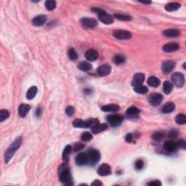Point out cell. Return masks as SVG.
Wrapping results in <instances>:
<instances>
[{
  "label": "cell",
  "instance_id": "6da1fadb",
  "mask_svg": "<svg viewBox=\"0 0 186 186\" xmlns=\"http://www.w3.org/2000/svg\"><path fill=\"white\" fill-rule=\"evenodd\" d=\"M58 172H59V179L61 183L67 185H73L71 175L70 171H69L66 162L63 163V164L60 167Z\"/></svg>",
  "mask_w": 186,
  "mask_h": 186
},
{
  "label": "cell",
  "instance_id": "7a4b0ae2",
  "mask_svg": "<svg viewBox=\"0 0 186 186\" xmlns=\"http://www.w3.org/2000/svg\"><path fill=\"white\" fill-rule=\"evenodd\" d=\"M22 141H23V138L22 137H18L15 140H14L13 143L10 145V146L8 148L6 153L5 154V164H7L9 161H10L11 158H12V156H14V154H15L16 151L21 146Z\"/></svg>",
  "mask_w": 186,
  "mask_h": 186
},
{
  "label": "cell",
  "instance_id": "3957f363",
  "mask_svg": "<svg viewBox=\"0 0 186 186\" xmlns=\"http://www.w3.org/2000/svg\"><path fill=\"white\" fill-rule=\"evenodd\" d=\"M89 156V164L91 166L95 165L100 159V154L98 150L95 149H90L87 151Z\"/></svg>",
  "mask_w": 186,
  "mask_h": 186
},
{
  "label": "cell",
  "instance_id": "277c9868",
  "mask_svg": "<svg viewBox=\"0 0 186 186\" xmlns=\"http://www.w3.org/2000/svg\"><path fill=\"white\" fill-rule=\"evenodd\" d=\"M171 80H172L174 86L178 87V88L183 87L184 84H185V77H184L183 74L180 72H176L173 74L171 76Z\"/></svg>",
  "mask_w": 186,
  "mask_h": 186
},
{
  "label": "cell",
  "instance_id": "5b68a950",
  "mask_svg": "<svg viewBox=\"0 0 186 186\" xmlns=\"http://www.w3.org/2000/svg\"><path fill=\"white\" fill-rule=\"evenodd\" d=\"M108 122L109 123L111 127H118L121 125L122 121L124 120V117L121 115H117V114H114L108 116V117L107 118Z\"/></svg>",
  "mask_w": 186,
  "mask_h": 186
},
{
  "label": "cell",
  "instance_id": "8992f818",
  "mask_svg": "<svg viewBox=\"0 0 186 186\" xmlns=\"http://www.w3.org/2000/svg\"><path fill=\"white\" fill-rule=\"evenodd\" d=\"M163 99L164 97L161 94L155 92L151 94V95L148 97V102L151 105L156 107L158 106V105L161 103V102L163 101Z\"/></svg>",
  "mask_w": 186,
  "mask_h": 186
},
{
  "label": "cell",
  "instance_id": "52a82bcc",
  "mask_svg": "<svg viewBox=\"0 0 186 186\" xmlns=\"http://www.w3.org/2000/svg\"><path fill=\"white\" fill-rule=\"evenodd\" d=\"M113 35L115 38L120 40L129 39L132 37V34L126 30H116L113 33Z\"/></svg>",
  "mask_w": 186,
  "mask_h": 186
},
{
  "label": "cell",
  "instance_id": "ba28073f",
  "mask_svg": "<svg viewBox=\"0 0 186 186\" xmlns=\"http://www.w3.org/2000/svg\"><path fill=\"white\" fill-rule=\"evenodd\" d=\"M76 164L78 166H84L89 164V156L87 153H80L76 157Z\"/></svg>",
  "mask_w": 186,
  "mask_h": 186
},
{
  "label": "cell",
  "instance_id": "9c48e42d",
  "mask_svg": "<svg viewBox=\"0 0 186 186\" xmlns=\"http://www.w3.org/2000/svg\"><path fill=\"white\" fill-rule=\"evenodd\" d=\"M81 23L86 28H93L98 25V22L95 19L90 18H83L81 20Z\"/></svg>",
  "mask_w": 186,
  "mask_h": 186
},
{
  "label": "cell",
  "instance_id": "30bf717a",
  "mask_svg": "<svg viewBox=\"0 0 186 186\" xmlns=\"http://www.w3.org/2000/svg\"><path fill=\"white\" fill-rule=\"evenodd\" d=\"M98 18L102 23L104 24L109 25L112 24L114 23V18L111 15L108 14L106 12H104L103 13H100L98 15Z\"/></svg>",
  "mask_w": 186,
  "mask_h": 186
},
{
  "label": "cell",
  "instance_id": "8fae6325",
  "mask_svg": "<svg viewBox=\"0 0 186 186\" xmlns=\"http://www.w3.org/2000/svg\"><path fill=\"white\" fill-rule=\"evenodd\" d=\"M174 67H175V63H174V61H167L162 63V71L166 73V74H169V73L172 71L173 69L174 68Z\"/></svg>",
  "mask_w": 186,
  "mask_h": 186
},
{
  "label": "cell",
  "instance_id": "7c38bea8",
  "mask_svg": "<svg viewBox=\"0 0 186 186\" xmlns=\"http://www.w3.org/2000/svg\"><path fill=\"white\" fill-rule=\"evenodd\" d=\"M178 148H179V146H178V143L177 142L171 141V140L166 141L164 144V148L165 149V151L169 153L174 152V151L178 150Z\"/></svg>",
  "mask_w": 186,
  "mask_h": 186
},
{
  "label": "cell",
  "instance_id": "4fadbf2b",
  "mask_svg": "<svg viewBox=\"0 0 186 186\" xmlns=\"http://www.w3.org/2000/svg\"><path fill=\"white\" fill-rule=\"evenodd\" d=\"M144 80H145V75L142 73H138V74H135L133 76L132 79V86L137 87V86H140V85H142V84L143 83Z\"/></svg>",
  "mask_w": 186,
  "mask_h": 186
},
{
  "label": "cell",
  "instance_id": "5bb4252c",
  "mask_svg": "<svg viewBox=\"0 0 186 186\" xmlns=\"http://www.w3.org/2000/svg\"><path fill=\"white\" fill-rule=\"evenodd\" d=\"M111 71V67L110 65L108 64H104L100 65V67H98L97 69V72L101 76H105L108 75Z\"/></svg>",
  "mask_w": 186,
  "mask_h": 186
},
{
  "label": "cell",
  "instance_id": "9a60e30c",
  "mask_svg": "<svg viewBox=\"0 0 186 186\" xmlns=\"http://www.w3.org/2000/svg\"><path fill=\"white\" fill-rule=\"evenodd\" d=\"M98 174L100 176H107L111 173V167L107 164H103L99 167L98 169Z\"/></svg>",
  "mask_w": 186,
  "mask_h": 186
},
{
  "label": "cell",
  "instance_id": "2e32d148",
  "mask_svg": "<svg viewBox=\"0 0 186 186\" xmlns=\"http://www.w3.org/2000/svg\"><path fill=\"white\" fill-rule=\"evenodd\" d=\"M180 47L178 43L175 42H171V43H167L165 45H164L162 47V50L164 51L165 52H175V51L179 50Z\"/></svg>",
  "mask_w": 186,
  "mask_h": 186
},
{
  "label": "cell",
  "instance_id": "e0dca14e",
  "mask_svg": "<svg viewBox=\"0 0 186 186\" xmlns=\"http://www.w3.org/2000/svg\"><path fill=\"white\" fill-rule=\"evenodd\" d=\"M47 21V16L45 15H39L36 16L32 20V24L35 26H41L43 25Z\"/></svg>",
  "mask_w": 186,
  "mask_h": 186
},
{
  "label": "cell",
  "instance_id": "ac0fdd59",
  "mask_svg": "<svg viewBox=\"0 0 186 186\" xmlns=\"http://www.w3.org/2000/svg\"><path fill=\"white\" fill-rule=\"evenodd\" d=\"M31 109V106L28 104H21L19 108H18V115H19L20 117L24 118L26 116V115L28 114Z\"/></svg>",
  "mask_w": 186,
  "mask_h": 186
},
{
  "label": "cell",
  "instance_id": "d6986e66",
  "mask_svg": "<svg viewBox=\"0 0 186 186\" xmlns=\"http://www.w3.org/2000/svg\"><path fill=\"white\" fill-rule=\"evenodd\" d=\"M85 58L89 61H95L98 58V51L94 49H90L87 50L85 53Z\"/></svg>",
  "mask_w": 186,
  "mask_h": 186
},
{
  "label": "cell",
  "instance_id": "ffe728a7",
  "mask_svg": "<svg viewBox=\"0 0 186 186\" xmlns=\"http://www.w3.org/2000/svg\"><path fill=\"white\" fill-rule=\"evenodd\" d=\"M180 34V32L179 30L174 28H170V29H167V30L164 31L163 35L166 36V37H169V38H174V37H178L179 36Z\"/></svg>",
  "mask_w": 186,
  "mask_h": 186
},
{
  "label": "cell",
  "instance_id": "44dd1931",
  "mask_svg": "<svg viewBox=\"0 0 186 186\" xmlns=\"http://www.w3.org/2000/svg\"><path fill=\"white\" fill-rule=\"evenodd\" d=\"M119 109L120 107L116 104H108L101 108V110L104 112H116L119 111Z\"/></svg>",
  "mask_w": 186,
  "mask_h": 186
},
{
  "label": "cell",
  "instance_id": "7402d4cb",
  "mask_svg": "<svg viewBox=\"0 0 186 186\" xmlns=\"http://www.w3.org/2000/svg\"><path fill=\"white\" fill-rule=\"evenodd\" d=\"M175 108V105L172 102H168V103H165L164 106L162 107L161 111L164 114H169L172 113L173 111Z\"/></svg>",
  "mask_w": 186,
  "mask_h": 186
},
{
  "label": "cell",
  "instance_id": "603a6c76",
  "mask_svg": "<svg viewBox=\"0 0 186 186\" xmlns=\"http://www.w3.org/2000/svg\"><path fill=\"white\" fill-rule=\"evenodd\" d=\"M108 128L107 124H98L94 127L92 128V132L93 134H98V133L103 132L104 130H106Z\"/></svg>",
  "mask_w": 186,
  "mask_h": 186
},
{
  "label": "cell",
  "instance_id": "cb8c5ba5",
  "mask_svg": "<svg viewBox=\"0 0 186 186\" xmlns=\"http://www.w3.org/2000/svg\"><path fill=\"white\" fill-rule=\"evenodd\" d=\"M147 82L149 86L153 87H157L161 84V81L159 79H158L156 76H150L147 80Z\"/></svg>",
  "mask_w": 186,
  "mask_h": 186
},
{
  "label": "cell",
  "instance_id": "d4e9b609",
  "mask_svg": "<svg viewBox=\"0 0 186 186\" xmlns=\"http://www.w3.org/2000/svg\"><path fill=\"white\" fill-rule=\"evenodd\" d=\"M73 126L76 128H88L87 121H84V120L80 119V118L74 120L73 121Z\"/></svg>",
  "mask_w": 186,
  "mask_h": 186
},
{
  "label": "cell",
  "instance_id": "484cf974",
  "mask_svg": "<svg viewBox=\"0 0 186 186\" xmlns=\"http://www.w3.org/2000/svg\"><path fill=\"white\" fill-rule=\"evenodd\" d=\"M181 5L178 2H171L165 5V10L168 12H172V11L178 10L180 8Z\"/></svg>",
  "mask_w": 186,
  "mask_h": 186
},
{
  "label": "cell",
  "instance_id": "4316f807",
  "mask_svg": "<svg viewBox=\"0 0 186 186\" xmlns=\"http://www.w3.org/2000/svg\"><path fill=\"white\" fill-rule=\"evenodd\" d=\"M71 150H72V148L70 145H66V147H65L64 150H63V155H62V158H63V160L64 161V162L68 163L69 156H70L71 153Z\"/></svg>",
  "mask_w": 186,
  "mask_h": 186
},
{
  "label": "cell",
  "instance_id": "83f0119b",
  "mask_svg": "<svg viewBox=\"0 0 186 186\" xmlns=\"http://www.w3.org/2000/svg\"><path fill=\"white\" fill-rule=\"evenodd\" d=\"M37 87L36 86H32V87L29 88L28 92L26 93V98L28 100H32L34 99V97L36 96V93H37Z\"/></svg>",
  "mask_w": 186,
  "mask_h": 186
},
{
  "label": "cell",
  "instance_id": "f1b7e54d",
  "mask_svg": "<svg viewBox=\"0 0 186 186\" xmlns=\"http://www.w3.org/2000/svg\"><path fill=\"white\" fill-rule=\"evenodd\" d=\"M78 68L81 71H89L92 69V65L88 62L83 61L79 63V65H78Z\"/></svg>",
  "mask_w": 186,
  "mask_h": 186
},
{
  "label": "cell",
  "instance_id": "f546056e",
  "mask_svg": "<svg viewBox=\"0 0 186 186\" xmlns=\"http://www.w3.org/2000/svg\"><path fill=\"white\" fill-rule=\"evenodd\" d=\"M163 90H164V92L165 93V94L168 95L172 92L173 90V85L172 83H171L170 81H164V83L163 85Z\"/></svg>",
  "mask_w": 186,
  "mask_h": 186
},
{
  "label": "cell",
  "instance_id": "4dcf8cb0",
  "mask_svg": "<svg viewBox=\"0 0 186 186\" xmlns=\"http://www.w3.org/2000/svg\"><path fill=\"white\" fill-rule=\"evenodd\" d=\"M140 109H138V108L135 106H131L129 107L128 109H127V111H126V114H127L128 116H137L140 114Z\"/></svg>",
  "mask_w": 186,
  "mask_h": 186
},
{
  "label": "cell",
  "instance_id": "1f68e13d",
  "mask_svg": "<svg viewBox=\"0 0 186 186\" xmlns=\"http://www.w3.org/2000/svg\"><path fill=\"white\" fill-rule=\"evenodd\" d=\"M134 90L135 92H136L138 94H146L148 92V89L147 87L143 86V85H140V86L134 87Z\"/></svg>",
  "mask_w": 186,
  "mask_h": 186
},
{
  "label": "cell",
  "instance_id": "d6a6232c",
  "mask_svg": "<svg viewBox=\"0 0 186 186\" xmlns=\"http://www.w3.org/2000/svg\"><path fill=\"white\" fill-rule=\"evenodd\" d=\"M175 121L178 125H185V123H186L185 116L183 114H178L175 118Z\"/></svg>",
  "mask_w": 186,
  "mask_h": 186
},
{
  "label": "cell",
  "instance_id": "836d02e7",
  "mask_svg": "<svg viewBox=\"0 0 186 186\" xmlns=\"http://www.w3.org/2000/svg\"><path fill=\"white\" fill-rule=\"evenodd\" d=\"M114 18H116L117 20L122 21H129L132 19V18L129 15H126L122 14H115Z\"/></svg>",
  "mask_w": 186,
  "mask_h": 186
},
{
  "label": "cell",
  "instance_id": "e575fe53",
  "mask_svg": "<svg viewBox=\"0 0 186 186\" xmlns=\"http://www.w3.org/2000/svg\"><path fill=\"white\" fill-rule=\"evenodd\" d=\"M45 7L48 10H53L56 7V2L54 0H48L45 2Z\"/></svg>",
  "mask_w": 186,
  "mask_h": 186
},
{
  "label": "cell",
  "instance_id": "d590c367",
  "mask_svg": "<svg viewBox=\"0 0 186 186\" xmlns=\"http://www.w3.org/2000/svg\"><path fill=\"white\" fill-rule=\"evenodd\" d=\"M68 57L71 61H76L78 59V54L74 48H70L68 50Z\"/></svg>",
  "mask_w": 186,
  "mask_h": 186
},
{
  "label": "cell",
  "instance_id": "8d00e7d4",
  "mask_svg": "<svg viewBox=\"0 0 186 186\" xmlns=\"http://www.w3.org/2000/svg\"><path fill=\"white\" fill-rule=\"evenodd\" d=\"M92 139V135L90 132H85L81 134V140L84 142H88L90 141Z\"/></svg>",
  "mask_w": 186,
  "mask_h": 186
},
{
  "label": "cell",
  "instance_id": "74e56055",
  "mask_svg": "<svg viewBox=\"0 0 186 186\" xmlns=\"http://www.w3.org/2000/svg\"><path fill=\"white\" fill-rule=\"evenodd\" d=\"M10 116V112H9L7 110H5V109H2L0 111V121L3 122L5 120H6L7 118H9Z\"/></svg>",
  "mask_w": 186,
  "mask_h": 186
},
{
  "label": "cell",
  "instance_id": "f35d334b",
  "mask_svg": "<svg viewBox=\"0 0 186 186\" xmlns=\"http://www.w3.org/2000/svg\"><path fill=\"white\" fill-rule=\"evenodd\" d=\"M114 62L117 65L122 64L125 62V58L121 55H117L114 58Z\"/></svg>",
  "mask_w": 186,
  "mask_h": 186
},
{
  "label": "cell",
  "instance_id": "ab89813d",
  "mask_svg": "<svg viewBox=\"0 0 186 186\" xmlns=\"http://www.w3.org/2000/svg\"><path fill=\"white\" fill-rule=\"evenodd\" d=\"M87 127L88 128H92L95 126L99 124V121L97 118H90V119L87 120Z\"/></svg>",
  "mask_w": 186,
  "mask_h": 186
},
{
  "label": "cell",
  "instance_id": "60d3db41",
  "mask_svg": "<svg viewBox=\"0 0 186 186\" xmlns=\"http://www.w3.org/2000/svg\"><path fill=\"white\" fill-rule=\"evenodd\" d=\"M85 148V145L82 143H76V144H74V147H73V151H75V152H77V151H81V149H83Z\"/></svg>",
  "mask_w": 186,
  "mask_h": 186
},
{
  "label": "cell",
  "instance_id": "b9f144b4",
  "mask_svg": "<svg viewBox=\"0 0 186 186\" xmlns=\"http://www.w3.org/2000/svg\"><path fill=\"white\" fill-rule=\"evenodd\" d=\"M135 167L137 169L140 170V169H142L144 167V161L142 159H138L135 161Z\"/></svg>",
  "mask_w": 186,
  "mask_h": 186
},
{
  "label": "cell",
  "instance_id": "7bdbcfd3",
  "mask_svg": "<svg viewBox=\"0 0 186 186\" xmlns=\"http://www.w3.org/2000/svg\"><path fill=\"white\" fill-rule=\"evenodd\" d=\"M74 112H75V109H74V108L73 106H68L65 108V114L69 116H73Z\"/></svg>",
  "mask_w": 186,
  "mask_h": 186
},
{
  "label": "cell",
  "instance_id": "ee69618b",
  "mask_svg": "<svg viewBox=\"0 0 186 186\" xmlns=\"http://www.w3.org/2000/svg\"><path fill=\"white\" fill-rule=\"evenodd\" d=\"M164 137V134L162 132H156L153 135V138L155 140H157V141H160Z\"/></svg>",
  "mask_w": 186,
  "mask_h": 186
},
{
  "label": "cell",
  "instance_id": "f6af8a7d",
  "mask_svg": "<svg viewBox=\"0 0 186 186\" xmlns=\"http://www.w3.org/2000/svg\"><path fill=\"white\" fill-rule=\"evenodd\" d=\"M178 134H179V132H178V130H176V129H172V130H171L170 132H169V136L170 138H175L178 135Z\"/></svg>",
  "mask_w": 186,
  "mask_h": 186
},
{
  "label": "cell",
  "instance_id": "bcb514c9",
  "mask_svg": "<svg viewBox=\"0 0 186 186\" xmlns=\"http://www.w3.org/2000/svg\"><path fill=\"white\" fill-rule=\"evenodd\" d=\"M91 10H92V11H93L94 12H95V13H97L98 15H99L100 13H103V12H105V11L103 10V9L98 8V7H92Z\"/></svg>",
  "mask_w": 186,
  "mask_h": 186
},
{
  "label": "cell",
  "instance_id": "7dc6e473",
  "mask_svg": "<svg viewBox=\"0 0 186 186\" xmlns=\"http://www.w3.org/2000/svg\"><path fill=\"white\" fill-rule=\"evenodd\" d=\"M177 143H178V146H179V148L181 147V148H183V149H185L186 143L185 142V140H180L178 142H177Z\"/></svg>",
  "mask_w": 186,
  "mask_h": 186
},
{
  "label": "cell",
  "instance_id": "c3c4849f",
  "mask_svg": "<svg viewBox=\"0 0 186 186\" xmlns=\"http://www.w3.org/2000/svg\"><path fill=\"white\" fill-rule=\"evenodd\" d=\"M147 185H161V183L159 180H154V181H151L150 183H148Z\"/></svg>",
  "mask_w": 186,
  "mask_h": 186
},
{
  "label": "cell",
  "instance_id": "681fc988",
  "mask_svg": "<svg viewBox=\"0 0 186 186\" xmlns=\"http://www.w3.org/2000/svg\"><path fill=\"white\" fill-rule=\"evenodd\" d=\"M125 140L127 143H131V142L132 141V135L131 133H129V134H127V135H126Z\"/></svg>",
  "mask_w": 186,
  "mask_h": 186
},
{
  "label": "cell",
  "instance_id": "f907efd6",
  "mask_svg": "<svg viewBox=\"0 0 186 186\" xmlns=\"http://www.w3.org/2000/svg\"><path fill=\"white\" fill-rule=\"evenodd\" d=\"M91 185H97V186L103 185V183H102L100 181H99V180H95L94 182H92V183H91Z\"/></svg>",
  "mask_w": 186,
  "mask_h": 186
},
{
  "label": "cell",
  "instance_id": "816d5d0a",
  "mask_svg": "<svg viewBox=\"0 0 186 186\" xmlns=\"http://www.w3.org/2000/svg\"><path fill=\"white\" fill-rule=\"evenodd\" d=\"M36 114V116H38V117H40V116H41V115H42V108H37Z\"/></svg>",
  "mask_w": 186,
  "mask_h": 186
},
{
  "label": "cell",
  "instance_id": "f5cc1de1",
  "mask_svg": "<svg viewBox=\"0 0 186 186\" xmlns=\"http://www.w3.org/2000/svg\"><path fill=\"white\" fill-rule=\"evenodd\" d=\"M140 2L143 3V4H145V5H150V4L152 3L150 1H149V2H148V1H145H145H144V2L143 1H140Z\"/></svg>",
  "mask_w": 186,
  "mask_h": 186
}]
</instances>
